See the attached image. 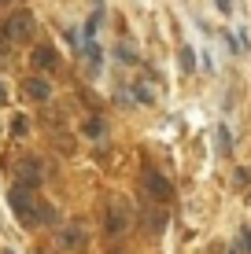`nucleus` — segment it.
Returning <instances> with one entry per match:
<instances>
[{"label":"nucleus","instance_id":"18","mask_svg":"<svg viewBox=\"0 0 251 254\" xmlns=\"http://www.w3.org/2000/svg\"><path fill=\"white\" fill-rule=\"evenodd\" d=\"M0 4H7V0H0Z\"/></svg>","mask_w":251,"mask_h":254},{"label":"nucleus","instance_id":"3","mask_svg":"<svg viewBox=\"0 0 251 254\" xmlns=\"http://www.w3.org/2000/svg\"><path fill=\"white\" fill-rule=\"evenodd\" d=\"M144 191H148V195L155 199V203H170V195H174V185H170L167 177H163L159 170H144Z\"/></svg>","mask_w":251,"mask_h":254},{"label":"nucleus","instance_id":"20","mask_svg":"<svg viewBox=\"0 0 251 254\" xmlns=\"http://www.w3.org/2000/svg\"><path fill=\"white\" fill-rule=\"evenodd\" d=\"M111 254H118V251H111Z\"/></svg>","mask_w":251,"mask_h":254},{"label":"nucleus","instance_id":"12","mask_svg":"<svg viewBox=\"0 0 251 254\" xmlns=\"http://www.w3.org/2000/svg\"><path fill=\"white\" fill-rule=\"evenodd\" d=\"M122 229H126V214H118V210H115V214L107 217V232H111V236H118Z\"/></svg>","mask_w":251,"mask_h":254},{"label":"nucleus","instance_id":"1","mask_svg":"<svg viewBox=\"0 0 251 254\" xmlns=\"http://www.w3.org/2000/svg\"><path fill=\"white\" fill-rule=\"evenodd\" d=\"M7 206H11V214L19 217L26 229H37V225H41V203L33 199V188L15 185L11 191H7Z\"/></svg>","mask_w":251,"mask_h":254},{"label":"nucleus","instance_id":"7","mask_svg":"<svg viewBox=\"0 0 251 254\" xmlns=\"http://www.w3.org/2000/svg\"><path fill=\"white\" fill-rule=\"evenodd\" d=\"M56 243H59L63 251H78V247H85V229H82V225H63Z\"/></svg>","mask_w":251,"mask_h":254},{"label":"nucleus","instance_id":"4","mask_svg":"<svg viewBox=\"0 0 251 254\" xmlns=\"http://www.w3.org/2000/svg\"><path fill=\"white\" fill-rule=\"evenodd\" d=\"M22 96L26 100H33V103H48L52 100V85L45 81V77H22Z\"/></svg>","mask_w":251,"mask_h":254},{"label":"nucleus","instance_id":"13","mask_svg":"<svg viewBox=\"0 0 251 254\" xmlns=\"http://www.w3.org/2000/svg\"><path fill=\"white\" fill-rule=\"evenodd\" d=\"M218 151H222V155H229V151H233V136H229V129H226V126H218Z\"/></svg>","mask_w":251,"mask_h":254},{"label":"nucleus","instance_id":"8","mask_svg":"<svg viewBox=\"0 0 251 254\" xmlns=\"http://www.w3.org/2000/svg\"><path fill=\"white\" fill-rule=\"evenodd\" d=\"M82 133L89 136V140H96V136H103V118H96V115H92V118H85Z\"/></svg>","mask_w":251,"mask_h":254},{"label":"nucleus","instance_id":"10","mask_svg":"<svg viewBox=\"0 0 251 254\" xmlns=\"http://www.w3.org/2000/svg\"><path fill=\"white\" fill-rule=\"evenodd\" d=\"M11 133L26 136V133H30V118H26V115H11Z\"/></svg>","mask_w":251,"mask_h":254},{"label":"nucleus","instance_id":"6","mask_svg":"<svg viewBox=\"0 0 251 254\" xmlns=\"http://www.w3.org/2000/svg\"><path fill=\"white\" fill-rule=\"evenodd\" d=\"M30 66L33 70H56L59 66L56 48H52V45H37V48H33V56H30Z\"/></svg>","mask_w":251,"mask_h":254},{"label":"nucleus","instance_id":"5","mask_svg":"<svg viewBox=\"0 0 251 254\" xmlns=\"http://www.w3.org/2000/svg\"><path fill=\"white\" fill-rule=\"evenodd\" d=\"M15 185H26V188H37L41 185V162L37 159H22L19 162V170H15Z\"/></svg>","mask_w":251,"mask_h":254},{"label":"nucleus","instance_id":"19","mask_svg":"<svg viewBox=\"0 0 251 254\" xmlns=\"http://www.w3.org/2000/svg\"><path fill=\"white\" fill-rule=\"evenodd\" d=\"M4 254H11V251H4Z\"/></svg>","mask_w":251,"mask_h":254},{"label":"nucleus","instance_id":"16","mask_svg":"<svg viewBox=\"0 0 251 254\" xmlns=\"http://www.w3.org/2000/svg\"><path fill=\"white\" fill-rule=\"evenodd\" d=\"M214 4H218V7H222V11H226V15H229V0H214Z\"/></svg>","mask_w":251,"mask_h":254},{"label":"nucleus","instance_id":"11","mask_svg":"<svg viewBox=\"0 0 251 254\" xmlns=\"http://www.w3.org/2000/svg\"><path fill=\"white\" fill-rule=\"evenodd\" d=\"M181 70H185V74H192V70H196V52L192 48H181Z\"/></svg>","mask_w":251,"mask_h":254},{"label":"nucleus","instance_id":"15","mask_svg":"<svg viewBox=\"0 0 251 254\" xmlns=\"http://www.w3.org/2000/svg\"><path fill=\"white\" fill-rule=\"evenodd\" d=\"M240 240H244V247H248V254H251V232H248V229L240 232Z\"/></svg>","mask_w":251,"mask_h":254},{"label":"nucleus","instance_id":"9","mask_svg":"<svg viewBox=\"0 0 251 254\" xmlns=\"http://www.w3.org/2000/svg\"><path fill=\"white\" fill-rule=\"evenodd\" d=\"M133 96H137L141 103H155V89H152L148 81H137V85H133Z\"/></svg>","mask_w":251,"mask_h":254},{"label":"nucleus","instance_id":"17","mask_svg":"<svg viewBox=\"0 0 251 254\" xmlns=\"http://www.w3.org/2000/svg\"><path fill=\"white\" fill-rule=\"evenodd\" d=\"M7 100V89H4V85H0V103H4Z\"/></svg>","mask_w":251,"mask_h":254},{"label":"nucleus","instance_id":"2","mask_svg":"<svg viewBox=\"0 0 251 254\" xmlns=\"http://www.w3.org/2000/svg\"><path fill=\"white\" fill-rule=\"evenodd\" d=\"M33 30H37V22H33V11H26V7H19V11H11L4 19V41H7V45L30 41Z\"/></svg>","mask_w":251,"mask_h":254},{"label":"nucleus","instance_id":"14","mask_svg":"<svg viewBox=\"0 0 251 254\" xmlns=\"http://www.w3.org/2000/svg\"><path fill=\"white\" fill-rule=\"evenodd\" d=\"M237 185H251V170H237Z\"/></svg>","mask_w":251,"mask_h":254}]
</instances>
